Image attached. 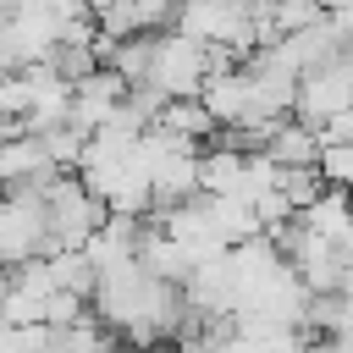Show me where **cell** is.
I'll return each instance as SVG.
<instances>
[{
	"mask_svg": "<svg viewBox=\"0 0 353 353\" xmlns=\"http://www.w3.org/2000/svg\"><path fill=\"white\" fill-rule=\"evenodd\" d=\"M44 210H50V254H66V248H88L99 237V226L110 221V204L77 176H55L44 188Z\"/></svg>",
	"mask_w": 353,
	"mask_h": 353,
	"instance_id": "obj_1",
	"label": "cell"
},
{
	"mask_svg": "<svg viewBox=\"0 0 353 353\" xmlns=\"http://www.w3.org/2000/svg\"><path fill=\"white\" fill-rule=\"evenodd\" d=\"M215 66H237V55L210 50V44H199V39H188V33L171 28V33H160V50H154V72H149V83H154L165 99H199Z\"/></svg>",
	"mask_w": 353,
	"mask_h": 353,
	"instance_id": "obj_2",
	"label": "cell"
},
{
	"mask_svg": "<svg viewBox=\"0 0 353 353\" xmlns=\"http://www.w3.org/2000/svg\"><path fill=\"white\" fill-rule=\"evenodd\" d=\"M276 248L287 254V265L298 270V281L320 298V292H347V276H353V254L325 243L320 232H309L303 221H287L281 232H270Z\"/></svg>",
	"mask_w": 353,
	"mask_h": 353,
	"instance_id": "obj_3",
	"label": "cell"
},
{
	"mask_svg": "<svg viewBox=\"0 0 353 353\" xmlns=\"http://www.w3.org/2000/svg\"><path fill=\"white\" fill-rule=\"evenodd\" d=\"M50 254V210H44V188H6L0 204V259L17 270L28 259Z\"/></svg>",
	"mask_w": 353,
	"mask_h": 353,
	"instance_id": "obj_4",
	"label": "cell"
},
{
	"mask_svg": "<svg viewBox=\"0 0 353 353\" xmlns=\"http://www.w3.org/2000/svg\"><path fill=\"white\" fill-rule=\"evenodd\" d=\"M342 110H353V50L347 55H336L331 66H320V72H303V83H298V121H309V127H325L331 116H342Z\"/></svg>",
	"mask_w": 353,
	"mask_h": 353,
	"instance_id": "obj_5",
	"label": "cell"
},
{
	"mask_svg": "<svg viewBox=\"0 0 353 353\" xmlns=\"http://www.w3.org/2000/svg\"><path fill=\"white\" fill-rule=\"evenodd\" d=\"M127 77L116 72V66H99V72H88L83 83H77V94H72V127L83 132V138H94L121 105H127Z\"/></svg>",
	"mask_w": 353,
	"mask_h": 353,
	"instance_id": "obj_6",
	"label": "cell"
},
{
	"mask_svg": "<svg viewBox=\"0 0 353 353\" xmlns=\"http://www.w3.org/2000/svg\"><path fill=\"white\" fill-rule=\"evenodd\" d=\"M0 176H6V188H50L66 171L55 165V154L44 149L39 132H17L0 143Z\"/></svg>",
	"mask_w": 353,
	"mask_h": 353,
	"instance_id": "obj_7",
	"label": "cell"
},
{
	"mask_svg": "<svg viewBox=\"0 0 353 353\" xmlns=\"http://www.w3.org/2000/svg\"><path fill=\"white\" fill-rule=\"evenodd\" d=\"M199 99H204V110H210L221 127H259V121H254V88H248L243 66H215Z\"/></svg>",
	"mask_w": 353,
	"mask_h": 353,
	"instance_id": "obj_8",
	"label": "cell"
},
{
	"mask_svg": "<svg viewBox=\"0 0 353 353\" xmlns=\"http://www.w3.org/2000/svg\"><path fill=\"white\" fill-rule=\"evenodd\" d=\"M320 154H325L320 127H309V121H298V116H287V121L270 127L265 160H276L281 171H320Z\"/></svg>",
	"mask_w": 353,
	"mask_h": 353,
	"instance_id": "obj_9",
	"label": "cell"
},
{
	"mask_svg": "<svg viewBox=\"0 0 353 353\" xmlns=\"http://www.w3.org/2000/svg\"><path fill=\"white\" fill-rule=\"evenodd\" d=\"M309 232H320L325 243H336V248H347L353 254V193H342V188H325L303 215H298Z\"/></svg>",
	"mask_w": 353,
	"mask_h": 353,
	"instance_id": "obj_10",
	"label": "cell"
},
{
	"mask_svg": "<svg viewBox=\"0 0 353 353\" xmlns=\"http://www.w3.org/2000/svg\"><path fill=\"white\" fill-rule=\"evenodd\" d=\"M199 176H204V193L237 199V193H243V176H248V154H243V149H232L226 138H215V143L204 149V165H199Z\"/></svg>",
	"mask_w": 353,
	"mask_h": 353,
	"instance_id": "obj_11",
	"label": "cell"
},
{
	"mask_svg": "<svg viewBox=\"0 0 353 353\" xmlns=\"http://www.w3.org/2000/svg\"><path fill=\"white\" fill-rule=\"evenodd\" d=\"M160 127L176 132V138H188V143H199V149H210L221 138V121L204 110V99H171L165 116H160Z\"/></svg>",
	"mask_w": 353,
	"mask_h": 353,
	"instance_id": "obj_12",
	"label": "cell"
},
{
	"mask_svg": "<svg viewBox=\"0 0 353 353\" xmlns=\"http://www.w3.org/2000/svg\"><path fill=\"white\" fill-rule=\"evenodd\" d=\"M331 11L320 6V0H281L276 11H270V33L276 39H287V33H303V28H314V22H325Z\"/></svg>",
	"mask_w": 353,
	"mask_h": 353,
	"instance_id": "obj_13",
	"label": "cell"
},
{
	"mask_svg": "<svg viewBox=\"0 0 353 353\" xmlns=\"http://www.w3.org/2000/svg\"><path fill=\"white\" fill-rule=\"evenodd\" d=\"M320 176H325L331 188L353 193V143H331V149L320 154Z\"/></svg>",
	"mask_w": 353,
	"mask_h": 353,
	"instance_id": "obj_14",
	"label": "cell"
},
{
	"mask_svg": "<svg viewBox=\"0 0 353 353\" xmlns=\"http://www.w3.org/2000/svg\"><path fill=\"white\" fill-rule=\"evenodd\" d=\"M320 143H325V149H331V143H353V110L331 116V121L320 127Z\"/></svg>",
	"mask_w": 353,
	"mask_h": 353,
	"instance_id": "obj_15",
	"label": "cell"
},
{
	"mask_svg": "<svg viewBox=\"0 0 353 353\" xmlns=\"http://www.w3.org/2000/svg\"><path fill=\"white\" fill-rule=\"evenodd\" d=\"M320 6H325V11H342V6H347V0H320Z\"/></svg>",
	"mask_w": 353,
	"mask_h": 353,
	"instance_id": "obj_16",
	"label": "cell"
}]
</instances>
